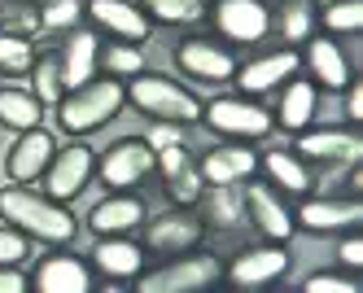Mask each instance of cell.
<instances>
[{
    "label": "cell",
    "instance_id": "26",
    "mask_svg": "<svg viewBox=\"0 0 363 293\" xmlns=\"http://www.w3.org/2000/svg\"><path fill=\"white\" fill-rule=\"evenodd\" d=\"M276 92H280L276 110H272L276 127H284V131H302V127L315 123V110H320V88L311 84V79H298V74H294L289 84H280Z\"/></svg>",
    "mask_w": 363,
    "mask_h": 293
},
{
    "label": "cell",
    "instance_id": "9",
    "mask_svg": "<svg viewBox=\"0 0 363 293\" xmlns=\"http://www.w3.org/2000/svg\"><path fill=\"white\" fill-rule=\"evenodd\" d=\"M153 175V149L145 140H118L96 157V179L110 193H132Z\"/></svg>",
    "mask_w": 363,
    "mask_h": 293
},
{
    "label": "cell",
    "instance_id": "36",
    "mask_svg": "<svg viewBox=\"0 0 363 293\" xmlns=\"http://www.w3.org/2000/svg\"><path fill=\"white\" fill-rule=\"evenodd\" d=\"M35 66V40L0 31V74H31Z\"/></svg>",
    "mask_w": 363,
    "mask_h": 293
},
{
    "label": "cell",
    "instance_id": "7",
    "mask_svg": "<svg viewBox=\"0 0 363 293\" xmlns=\"http://www.w3.org/2000/svg\"><path fill=\"white\" fill-rule=\"evenodd\" d=\"M140 228H145L140 245H145V254H153V258L189 254V250L201 245V236H206V223L197 219L193 206H175V210H167V215L149 219V223H140Z\"/></svg>",
    "mask_w": 363,
    "mask_h": 293
},
{
    "label": "cell",
    "instance_id": "19",
    "mask_svg": "<svg viewBox=\"0 0 363 293\" xmlns=\"http://www.w3.org/2000/svg\"><path fill=\"white\" fill-rule=\"evenodd\" d=\"M302 66L311 74V84L324 88V92H342L350 79H354V66L346 57V48L337 44L333 35H311L302 44Z\"/></svg>",
    "mask_w": 363,
    "mask_h": 293
},
{
    "label": "cell",
    "instance_id": "14",
    "mask_svg": "<svg viewBox=\"0 0 363 293\" xmlns=\"http://www.w3.org/2000/svg\"><path fill=\"white\" fill-rule=\"evenodd\" d=\"M363 223V201L359 197H298L294 206V228L302 232H350Z\"/></svg>",
    "mask_w": 363,
    "mask_h": 293
},
{
    "label": "cell",
    "instance_id": "18",
    "mask_svg": "<svg viewBox=\"0 0 363 293\" xmlns=\"http://www.w3.org/2000/svg\"><path fill=\"white\" fill-rule=\"evenodd\" d=\"M153 171L162 175V189H167V197H171L175 206H197L206 179H201V171H197V162H193V153L184 149V140L153 153Z\"/></svg>",
    "mask_w": 363,
    "mask_h": 293
},
{
    "label": "cell",
    "instance_id": "34",
    "mask_svg": "<svg viewBox=\"0 0 363 293\" xmlns=\"http://www.w3.org/2000/svg\"><path fill=\"white\" fill-rule=\"evenodd\" d=\"M31 79H35V96H40V105H57V101L66 96V84H62V62H57V52H35Z\"/></svg>",
    "mask_w": 363,
    "mask_h": 293
},
{
    "label": "cell",
    "instance_id": "37",
    "mask_svg": "<svg viewBox=\"0 0 363 293\" xmlns=\"http://www.w3.org/2000/svg\"><path fill=\"white\" fill-rule=\"evenodd\" d=\"M302 293H359V280L346 272H315L302 280Z\"/></svg>",
    "mask_w": 363,
    "mask_h": 293
},
{
    "label": "cell",
    "instance_id": "24",
    "mask_svg": "<svg viewBox=\"0 0 363 293\" xmlns=\"http://www.w3.org/2000/svg\"><path fill=\"white\" fill-rule=\"evenodd\" d=\"M96 57H101V35H96V31H84V26H74V31H66V44L57 48V62H62V84H66V92L101 74Z\"/></svg>",
    "mask_w": 363,
    "mask_h": 293
},
{
    "label": "cell",
    "instance_id": "42",
    "mask_svg": "<svg viewBox=\"0 0 363 293\" xmlns=\"http://www.w3.org/2000/svg\"><path fill=\"white\" fill-rule=\"evenodd\" d=\"M31 276H22L18 267H0V293H27Z\"/></svg>",
    "mask_w": 363,
    "mask_h": 293
},
{
    "label": "cell",
    "instance_id": "3",
    "mask_svg": "<svg viewBox=\"0 0 363 293\" xmlns=\"http://www.w3.org/2000/svg\"><path fill=\"white\" fill-rule=\"evenodd\" d=\"M123 92H127V105L140 110L149 123H179V127L201 123V96H193L184 84H175L167 74L140 70L123 84Z\"/></svg>",
    "mask_w": 363,
    "mask_h": 293
},
{
    "label": "cell",
    "instance_id": "29",
    "mask_svg": "<svg viewBox=\"0 0 363 293\" xmlns=\"http://www.w3.org/2000/svg\"><path fill=\"white\" fill-rule=\"evenodd\" d=\"M44 123V105L35 92H22V88H0V127L9 131H27Z\"/></svg>",
    "mask_w": 363,
    "mask_h": 293
},
{
    "label": "cell",
    "instance_id": "31",
    "mask_svg": "<svg viewBox=\"0 0 363 293\" xmlns=\"http://www.w3.org/2000/svg\"><path fill=\"white\" fill-rule=\"evenodd\" d=\"M153 26H193L206 18V0H140Z\"/></svg>",
    "mask_w": 363,
    "mask_h": 293
},
{
    "label": "cell",
    "instance_id": "12",
    "mask_svg": "<svg viewBox=\"0 0 363 293\" xmlns=\"http://www.w3.org/2000/svg\"><path fill=\"white\" fill-rule=\"evenodd\" d=\"M241 197H245V219L263 232L267 241H289L298 232L294 228V206H284V193H276L267 179H245Z\"/></svg>",
    "mask_w": 363,
    "mask_h": 293
},
{
    "label": "cell",
    "instance_id": "22",
    "mask_svg": "<svg viewBox=\"0 0 363 293\" xmlns=\"http://www.w3.org/2000/svg\"><path fill=\"white\" fill-rule=\"evenodd\" d=\"M145 245L132 241V236H101V241L92 245V258H88V267L96 276H106V280H127L132 284L140 272H145Z\"/></svg>",
    "mask_w": 363,
    "mask_h": 293
},
{
    "label": "cell",
    "instance_id": "43",
    "mask_svg": "<svg viewBox=\"0 0 363 293\" xmlns=\"http://www.w3.org/2000/svg\"><path fill=\"white\" fill-rule=\"evenodd\" d=\"M0 5H5V0H0Z\"/></svg>",
    "mask_w": 363,
    "mask_h": 293
},
{
    "label": "cell",
    "instance_id": "4",
    "mask_svg": "<svg viewBox=\"0 0 363 293\" xmlns=\"http://www.w3.org/2000/svg\"><path fill=\"white\" fill-rule=\"evenodd\" d=\"M215 284H223V258L206 254V250L162 258V267L140 272L132 280L136 293H211Z\"/></svg>",
    "mask_w": 363,
    "mask_h": 293
},
{
    "label": "cell",
    "instance_id": "15",
    "mask_svg": "<svg viewBox=\"0 0 363 293\" xmlns=\"http://www.w3.org/2000/svg\"><path fill=\"white\" fill-rule=\"evenodd\" d=\"M298 66H302L298 48H276V52H263V57H254V62H237L232 84H237L245 96H267L280 84H289L298 74Z\"/></svg>",
    "mask_w": 363,
    "mask_h": 293
},
{
    "label": "cell",
    "instance_id": "41",
    "mask_svg": "<svg viewBox=\"0 0 363 293\" xmlns=\"http://www.w3.org/2000/svg\"><path fill=\"white\" fill-rule=\"evenodd\" d=\"M342 92H346V118L350 123H363V84H359V79H350Z\"/></svg>",
    "mask_w": 363,
    "mask_h": 293
},
{
    "label": "cell",
    "instance_id": "38",
    "mask_svg": "<svg viewBox=\"0 0 363 293\" xmlns=\"http://www.w3.org/2000/svg\"><path fill=\"white\" fill-rule=\"evenodd\" d=\"M27 254H31V241L22 236L18 228H0V267H22L27 262Z\"/></svg>",
    "mask_w": 363,
    "mask_h": 293
},
{
    "label": "cell",
    "instance_id": "30",
    "mask_svg": "<svg viewBox=\"0 0 363 293\" xmlns=\"http://www.w3.org/2000/svg\"><path fill=\"white\" fill-rule=\"evenodd\" d=\"M101 74H114V79H132L145 70V48L140 44H127V40H110V44H101V57H96Z\"/></svg>",
    "mask_w": 363,
    "mask_h": 293
},
{
    "label": "cell",
    "instance_id": "6",
    "mask_svg": "<svg viewBox=\"0 0 363 293\" xmlns=\"http://www.w3.org/2000/svg\"><path fill=\"white\" fill-rule=\"evenodd\" d=\"M289 276V250L284 241H267V245H250L223 267V284H232L237 293H263L276 289Z\"/></svg>",
    "mask_w": 363,
    "mask_h": 293
},
{
    "label": "cell",
    "instance_id": "25",
    "mask_svg": "<svg viewBox=\"0 0 363 293\" xmlns=\"http://www.w3.org/2000/svg\"><path fill=\"white\" fill-rule=\"evenodd\" d=\"M145 223V201L132 197V193H110V197H101L92 206V215H88V228L96 236H132L136 228Z\"/></svg>",
    "mask_w": 363,
    "mask_h": 293
},
{
    "label": "cell",
    "instance_id": "27",
    "mask_svg": "<svg viewBox=\"0 0 363 293\" xmlns=\"http://www.w3.org/2000/svg\"><path fill=\"white\" fill-rule=\"evenodd\" d=\"M193 210H197V219H201L206 228H215V232H228V228L245 223V197H241V184H206Z\"/></svg>",
    "mask_w": 363,
    "mask_h": 293
},
{
    "label": "cell",
    "instance_id": "5",
    "mask_svg": "<svg viewBox=\"0 0 363 293\" xmlns=\"http://www.w3.org/2000/svg\"><path fill=\"white\" fill-rule=\"evenodd\" d=\"M201 123L215 131V136H228V140H267L276 131V118L263 101H254L245 92H228V96H215L201 105Z\"/></svg>",
    "mask_w": 363,
    "mask_h": 293
},
{
    "label": "cell",
    "instance_id": "13",
    "mask_svg": "<svg viewBox=\"0 0 363 293\" xmlns=\"http://www.w3.org/2000/svg\"><path fill=\"white\" fill-rule=\"evenodd\" d=\"M294 136V153H302L306 162L350 167L363 157V136H354V127H302Z\"/></svg>",
    "mask_w": 363,
    "mask_h": 293
},
{
    "label": "cell",
    "instance_id": "33",
    "mask_svg": "<svg viewBox=\"0 0 363 293\" xmlns=\"http://www.w3.org/2000/svg\"><path fill=\"white\" fill-rule=\"evenodd\" d=\"M0 31L5 35H40V0H5L0 5Z\"/></svg>",
    "mask_w": 363,
    "mask_h": 293
},
{
    "label": "cell",
    "instance_id": "39",
    "mask_svg": "<svg viewBox=\"0 0 363 293\" xmlns=\"http://www.w3.org/2000/svg\"><path fill=\"white\" fill-rule=\"evenodd\" d=\"M337 262H342L346 272H354V267H363V236L350 228L346 232V241H337Z\"/></svg>",
    "mask_w": 363,
    "mask_h": 293
},
{
    "label": "cell",
    "instance_id": "21",
    "mask_svg": "<svg viewBox=\"0 0 363 293\" xmlns=\"http://www.w3.org/2000/svg\"><path fill=\"white\" fill-rule=\"evenodd\" d=\"M31 289L35 293H88V289H96V280H92V267H88L84 258L62 254V245H57L53 254H44L35 262Z\"/></svg>",
    "mask_w": 363,
    "mask_h": 293
},
{
    "label": "cell",
    "instance_id": "40",
    "mask_svg": "<svg viewBox=\"0 0 363 293\" xmlns=\"http://www.w3.org/2000/svg\"><path fill=\"white\" fill-rule=\"evenodd\" d=\"M179 140H184V127H179V123H153V131L145 136V145H149L153 153L167 149V145H179Z\"/></svg>",
    "mask_w": 363,
    "mask_h": 293
},
{
    "label": "cell",
    "instance_id": "23",
    "mask_svg": "<svg viewBox=\"0 0 363 293\" xmlns=\"http://www.w3.org/2000/svg\"><path fill=\"white\" fill-rule=\"evenodd\" d=\"M258 171H263V179L284 197L315 193V171H311V162L302 153H294V149H267L263 157H258Z\"/></svg>",
    "mask_w": 363,
    "mask_h": 293
},
{
    "label": "cell",
    "instance_id": "10",
    "mask_svg": "<svg viewBox=\"0 0 363 293\" xmlns=\"http://www.w3.org/2000/svg\"><path fill=\"white\" fill-rule=\"evenodd\" d=\"M175 66L197 84H232L237 74V57L223 40H206V35H189L175 44Z\"/></svg>",
    "mask_w": 363,
    "mask_h": 293
},
{
    "label": "cell",
    "instance_id": "32",
    "mask_svg": "<svg viewBox=\"0 0 363 293\" xmlns=\"http://www.w3.org/2000/svg\"><path fill=\"white\" fill-rule=\"evenodd\" d=\"M84 0H40V35H66L84 26Z\"/></svg>",
    "mask_w": 363,
    "mask_h": 293
},
{
    "label": "cell",
    "instance_id": "16",
    "mask_svg": "<svg viewBox=\"0 0 363 293\" xmlns=\"http://www.w3.org/2000/svg\"><path fill=\"white\" fill-rule=\"evenodd\" d=\"M53 153H57V136L44 123L18 131V140H13V149L5 157L9 184H40V175L48 171V162H53Z\"/></svg>",
    "mask_w": 363,
    "mask_h": 293
},
{
    "label": "cell",
    "instance_id": "1",
    "mask_svg": "<svg viewBox=\"0 0 363 293\" xmlns=\"http://www.w3.org/2000/svg\"><path fill=\"white\" fill-rule=\"evenodd\" d=\"M0 219L18 228L27 241H40L48 250L74 241V232H79V219L66 210V201H53L35 184H5L0 189Z\"/></svg>",
    "mask_w": 363,
    "mask_h": 293
},
{
    "label": "cell",
    "instance_id": "11",
    "mask_svg": "<svg viewBox=\"0 0 363 293\" xmlns=\"http://www.w3.org/2000/svg\"><path fill=\"white\" fill-rule=\"evenodd\" d=\"M92 175H96V153L84 140H74V145L53 153V162H48V171L40 179H44V193L53 201H74L92 184Z\"/></svg>",
    "mask_w": 363,
    "mask_h": 293
},
{
    "label": "cell",
    "instance_id": "20",
    "mask_svg": "<svg viewBox=\"0 0 363 293\" xmlns=\"http://www.w3.org/2000/svg\"><path fill=\"white\" fill-rule=\"evenodd\" d=\"M197 171L206 184H245L258 175V149L250 140H223L197 157Z\"/></svg>",
    "mask_w": 363,
    "mask_h": 293
},
{
    "label": "cell",
    "instance_id": "2",
    "mask_svg": "<svg viewBox=\"0 0 363 293\" xmlns=\"http://www.w3.org/2000/svg\"><path fill=\"white\" fill-rule=\"evenodd\" d=\"M123 105H127L123 79L96 74V79H88V84H79V88H70L57 101V123H62L66 136H92V131L110 127L118 118Z\"/></svg>",
    "mask_w": 363,
    "mask_h": 293
},
{
    "label": "cell",
    "instance_id": "28",
    "mask_svg": "<svg viewBox=\"0 0 363 293\" xmlns=\"http://www.w3.org/2000/svg\"><path fill=\"white\" fill-rule=\"evenodd\" d=\"M320 26V5L315 0H280L276 13H272V31L284 35L289 48H302Z\"/></svg>",
    "mask_w": 363,
    "mask_h": 293
},
{
    "label": "cell",
    "instance_id": "35",
    "mask_svg": "<svg viewBox=\"0 0 363 293\" xmlns=\"http://www.w3.org/2000/svg\"><path fill=\"white\" fill-rule=\"evenodd\" d=\"M320 26L333 35H354L363 31V0H328L320 9Z\"/></svg>",
    "mask_w": 363,
    "mask_h": 293
},
{
    "label": "cell",
    "instance_id": "8",
    "mask_svg": "<svg viewBox=\"0 0 363 293\" xmlns=\"http://www.w3.org/2000/svg\"><path fill=\"white\" fill-rule=\"evenodd\" d=\"M206 18L223 35V44H237V48L263 44L272 35V9L263 0H215Z\"/></svg>",
    "mask_w": 363,
    "mask_h": 293
},
{
    "label": "cell",
    "instance_id": "17",
    "mask_svg": "<svg viewBox=\"0 0 363 293\" xmlns=\"http://www.w3.org/2000/svg\"><path fill=\"white\" fill-rule=\"evenodd\" d=\"M88 18L96 31H106L110 40H127V44H149L153 22L136 0H88Z\"/></svg>",
    "mask_w": 363,
    "mask_h": 293
}]
</instances>
